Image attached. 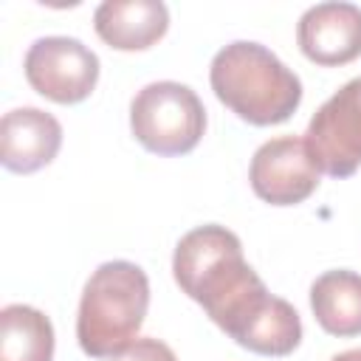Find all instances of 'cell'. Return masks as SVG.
<instances>
[{
	"label": "cell",
	"mask_w": 361,
	"mask_h": 361,
	"mask_svg": "<svg viewBox=\"0 0 361 361\" xmlns=\"http://www.w3.org/2000/svg\"><path fill=\"white\" fill-rule=\"evenodd\" d=\"M178 288L240 347L282 358L302 341L296 307L274 296L243 257V243L226 226L209 223L186 231L172 254Z\"/></svg>",
	"instance_id": "6da1fadb"
},
{
	"label": "cell",
	"mask_w": 361,
	"mask_h": 361,
	"mask_svg": "<svg viewBox=\"0 0 361 361\" xmlns=\"http://www.w3.org/2000/svg\"><path fill=\"white\" fill-rule=\"evenodd\" d=\"M214 96L254 127L288 121L302 104L299 76L265 45L237 39L220 48L209 68Z\"/></svg>",
	"instance_id": "7a4b0ae2"
},
{
	"label": "cell",
	"mask_w": 361,
	"mask_h": 361,
	"mask_svg": "<svg viewBox=\"0 0 361 361\" xmlns=\"http://www.w3.org/2000/svg\"><path fill=\"white\" fill-rule=\"evenodd\" d=\"M149 307V279L127 259L102 262L85 282L76 338L90 358H118L135 341Z\"/></svg>",
	"instance_id": "3957f363"
},
{
	"label": "cell",
	"mask_w": 361,
	"mask_h": 361,
	"mask_svg": "<svg viewBox=\"0 0 361 361\" xmlns=\"http://www.w3.org/2000/svg\"><path fill=\"white\" fill-rule=\"evenodd\" d=\"M130 130L147 152L186 155L206 133V107L189 85L149 82L130 102Z\"/></svg>",
	"instance_id": "277c9868"
},
{
	"label": "cell",
	"mask_w": 361,
	"mask_h": 361,
	"mask_svg": "<svg viewBox=\"0 0 361 361\" xmlns=\"http://www.w3.org/2000/svg\"><path fill=\"white\" fill-rule=\"evenodd\" d=\"M23 68L28 85L56 104L85 102L99 82V56L76 37L34 39Z\"/></svg>",
	"instance_id": "5b68a950"
},
{
	"label": "cell",
	"mask_w": 361,
	"mask_h": 361,
	"mask_svg": "<svg viewBox=\"0 0 361 361\" xmlns=\"http://www.w3.org/2000/svg\"><path fill=\"white\" fill-rule=\"evenodd\" d=\"M305 141L330 178H350L361 166V76L338 87L313 113Z\"/></svg>",
	"instance_id": "8992f818"
},
{
	"label": "cell",
	"mask_w": 361,
	"mask_h": 361,
	"mask_svg": "<svg viewBox=\"0 0 361 361\" xmlns=\"http://www.w3.org/2000/svg\"><path fill=\"white\" fill-rule=\"evenodd\" d=\"M322 169L299 135H279L265 141L248 166L251 189L271 206H296L319 189Z\"/></svg>",
	"instance_id": "52a82bcc"
},
{
	"label": "cell",
	"mask_w": 361,
	"mask_h": 361,
	"mask_svg": "<svg viewBox=\"0 0 361 361\" xmlns=\"http://www.w3.org/2000/svg\"><path fill=\"white\" fill-rule=\"evenodd\" d=\"M299 51L322 65L338 68L361 56V8L353 3H316L296 23Z\"/></svg>",
	"instance_id": "ba28073f"
},
{
	"label": "cell",
	"mask_w": 361,
	"mask_h": 361,
	"mask_svg": "<svg viewBox=\"0 0 361 361\" xmlns=\"http://www.w3.org/2000/svg\"><path fill=\"white\" fill-rule=\"evenodd\" d=\"M62 147V124L39 107L8 110L0 121V161L8 172L31 175L48 166Z\"/></svg>",
	"instance_id": "9c48e42d"
},
{
	"label": "cell",
	"mask_w": 361,
	"mask_h": 361,
	"mask_svg": "<svg viewBox=\"0 0 361 361\" xmlns=\"http://www.w3.org/2000/svg\"><path fill=\"white\" fill-rule=\"evenodd\" d=\"M93 28L116 51H144L169 28V8L161 0H104L93 11Z\"/></svg>",
	"instance_id": "30bf717a"
},
{
	"label": "cell",
	"mask_w": 361,
	"mask_h": 361,
	"mask_svg": "<svg viewBox=\"0 0 361 361\" xmlns=\"http://www.w3.org/2000/svg\"><path fill=\"white\" fill-rule=\"evenodd\" d=\"M310 310L330 336H361V274L338 268L324 271L310 285Z\"/></svg>",
	"instance_id": "8fae6325"
},
{
	"label": "cell",
	"mask_w": 361,
	"mask_h": 361,
	"mask_svg": "<svg viewBox=\"0 0 361 361\" xmlns=\"http://www.w3.org/2000/svg\"><path fill=\"white\" fill-rule=\"evenodd\" d=\"M54 324L31 305H6L0 310V361H51Z\"/></svg>",
	"instance_id": "7c38bea8"
},
{
	"label": "cell",
	"mask_w": 361,
	"mask_h": 361,
	"mask_svg": "<svg viewBox=\"0 0 361 361\" xmlns=\"http://www.w3.org/2000/svg\"><path fill=\"white\" fill-rule=\"evenodd\" d=\"M113 361H178V355L161 338H138L124 355H118Z\"/></svg>",
	"instance_id": "4fadbf2b"
},
{
	"label": "cell",
	"mask_w": 361,
	"mask_h": 361,
	"mask_svg": "<svg viewBox=\"0 0 361 361\" xmlns=\"http://www.w3.org/2000/svg\"><path fill=\"white\" fill-rule=\"evenodd\" d=\"M330 361H361V347H358V350H344V353L333 355Z\"/></svg>",
	"instance_id": "5bb4252c"
}]
</instances>
